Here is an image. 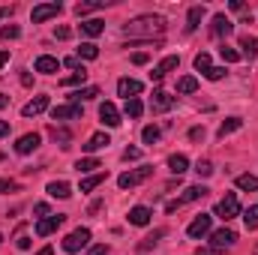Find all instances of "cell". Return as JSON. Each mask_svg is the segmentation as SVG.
<instances>
[{
    "label": "cell",
    "instance_id": "52",
    "mask_svg": "<svg viewBox=\"0 0 258 255\" xmlns=\"http://www.w3.org/2000/svg\"><path fill=\"white\" fill-rule=\"evenodd\" d=\"M27 246H30V237L21 234V237H18V249H27Z\"/></svg>",
    "mask_w": 258,
    "mask_h": 255
},
{
    "label": "cell",
    "instance_id": "45",
    "mask_svg": "<svg viewBox=\"0 0 258 255\" xmlns=\"http://www.w3.org/2000/svg\"><path fill=\"white\" fill-rule=\"evenodd\" d=\"M138 156H141V150H138V147H126V150H123V159H138Z\"/></svg>",
    "mask_w": 258,
    "mask_h": 255
},
{
    "label": "cell",
    "instance_id": "13",
    "mask_svg": "<svg viewBox=\"0 0 258 255\" xmlns=\"http://www.w3.org/2000/svg\"><path fill=\"white\" fill-rule=\"evenodd\" d=\"M99 117H102L105 126H111V129L120 126V111H117L111 102H102V105H99Z\"/></svg>",
    "mask_w": 258,
    "mask_h": 255
},
{
    "label": "cell",
    "instance_id": "40",
    "mask_svg": "<svg viewBox=\"0 0 258 255\" xmlns=\"http://www.w3.org/2000/svg\"><path fill=\"white\" fill-rule=\"evenodd\" d=\"M195 69H198V72H204V75L210 72V54H207V51L195 54Z\"/></svg>",
    "mask_w": 258,
    "mask_h": 255
},
{
    "label": "cell",
    "instance_id": "41",
    "mask_svg": "<svg viewBox=\"0 0 258 255\" xmlns=\"http://www.w3.org/2000/svg\"><path fill=\"white\" fill-rule=\"evenodd\" d=\"M219 54H222V60H225V63H237V60H240V51H234V48H228V45H222V48H219Z\"/></svg>",
    "mask_w": 258,
    "mask_h": 255
},
{
    "label": "cell",
    "instance_id": "21",
    "mask_svg": "<svg viewBox=\"0 0 258 255\" xmlns=\"http://www.w3.org/2000/svg\"><path fill=\"white\" fill-rule=\"evenodd\" d=\"M168 168H171V174H183V171H189V159L183 156V153H174V156H168Z\"/></svg>",
    "mask_w": 258,
    "mask_h": 255
},
{
    "label": "cell",
    "instance_id": "1",
    "mask_svg": "<svg viewBox=\"0 0 258 255\" xmlns=\"http://www.w3.org/2000/svg\"><path fill=\"white\" fill-rule=\"evenodd\" d=\"M162 33H165L162 15H138L123 24V36H129V39H159Z\"/></svg>",
    "mask_w": 258,
    "mask_h": 255
},
{
    "label": "cell",
    "instance_id": "51",
    "mask_svg": "<svg viewBox=\"0 0 258 255\" xmlns=\"http://www.w3.org/2000/svg\"><path fill=\"white\" fill-rule=\"evenodd\" d=\"M87 255H108V246H105V243H102V246H93Z\"/></svg>",
    "mask_w": 258,
    "mask_h": 255
},
{
    "label": "cell",
    "instance_id": "39",
    "mask_svg": "<svg viewBox=\"0 0 258 255\" xmlns=\"http://www.w3.org/2000/svg\"><path fill=\"white\" fill-rule=\"evenodd\" d=\"M243 222H246V228L252 231V228H258V204H252L246 213H243Z\"/></svg>",
    "mask_w": 258,
    "mask_h": 255
},
{
    "label": "cell",
    "instance_id": "34",
    "mask_svg": "<svg viewBox=\"0 0 258 255\" xmlns=\"http://www.w3.org/2000/svg\"><path fill=\"white\" fill-rule=\"evenodd\" d=\"M96 96H99V87H81L78 93H72V102L81 105V99H96Z\"/></svg>",
    "mask_w": 258,
    "mask_h": 255
},
{
    "label": "cell",
    "instance_id": "43",
    "mask_svg": "<svg viewBox=\"0 0 258 255\" xmlns=\"http://www.w3.org/2000/svg\"><path fill=\"white\" fill-rule=\"evenodd\" d=\"M207 78H210V81H219V78H225V66H210Z\"/></svg>",
    "mask_w": 258,
    "mask_h": 255
},
{
    "label": "cell",
    "instance_id": "46",
    "mask_svg": "<svg viewBox=\"0 0 258 255\" xmlns=\"http://www.w3.org/2000/svg\"><path fill=\"white\" fill-rule=\"evenodd\" d=\"M15 189H18L15 180H0V192H15Z\"/></svg>",
    "mask_w": 258,
    "mask_h": 255
},
{
    "label": "cell",
    "instance_id": "32",
    "mask_svg": "<svg viewBox=\"0 0 258 255\" xmlns=\"http://www.w3.org/2000/svg\"><path fill=\"white\" fill-rule=\"evenodd\" d=\"M123 114H126V117H132V120H135V117H141V114H144V105H141V99H129L126 108H123Z\"/></svg>",
    "mask_w": 258,
    "mask_h": 255
},
{
    "label": "cell",
    "instance_id": "48",
    "mask_svg": "<svg viewBox=\"0 0 258 255\" xmlns=\"http://www.w3.org/2000/svg\"><path fill=\"white\" fill-rule=\"evenodd\" d=\"M69 27H54V39H69Z\"/></svg>",
    "mask_w": 258,
    "mask_h": 255
},
{
    "label": "cell",
    "instance_id": "11",
    "mask_svg": "<svg viewBox=\"0 0 258 255\" xmlns=\"http://www.w3.org/2000/svg\"><path fill=\"white\" fill-rule=\"evenodd\" d=\"M39 135L36 132H27V135H21L18 141H15V153H21V156H27V153H33L36 147H39Z\"/></svg>",
    "mask_w": 258,
    "mask_h": 255
},
{
    "label": "cell",
    "instance_id": "28",
    "mask_svg": "<svg viewBox=\"0 0 258 255\" xmlns=\"http://www.w3.org/2000/svg\"><path fill=\"white\" fill-rule=\"evenodd\" d=\"M240 126H243V120H240V117H228V120H225V123L219 126V132H216V135H219V138H225V135H231V132H237Z\"/></svg>",
    "mask_w": 258,
    "mask_h": 255
},
{
    "label": "cell",
    "instance_id": "19",
    "mask_svg": "<svg viewBox=\"0 0 258 255\" xmlns=\"http://www.w3.org/2000/svg\"><path fill=\"white\" fill-rule=\"evenodd\" d=\"M57 69H60V60L51 57V54H42V57L36 60V72H42V75H54Z\"/></svg>",
    "mask_w": 258,
    "mask_h": 255
},
{
    "label": "cell",
    "instance_id": "54",
    "mask_svg": "<svg viewBox=\"0 0 258 255\" xmlns=\"http://www.w3.org/2000/svg\"><path fill=\"white\" fill-rule=\"evenodd\" d=\"M3 135H9V123H6V120H0V138H3Z\"/></svg>",
    "mask_w": 258,
    "mask_h": 255
},
{
    "label": "cell",
    "instance_id": "8",
    "mask_svg": "<svg viewBox=\"0 0 258 255\" xmlns=\"http://www.w3.org/2000/svg\"><path fill=\"white\" fill-rule=\"evenodd\" d=\"M63 222H66L63 213H57V216H45V219H39V222H36V234H39V237H48V234H54Z\"/></svg>",
    "mask_w": 258,
    "mask_h": 255
},
{
    "label": "cell",
    "instance_id": "44",
    "mask_svg": "<svg viewBox=\"0 0 258 255\" xmlns=\"http://www.w3.org/2000/svg\"><path fill=\"white\" fill-rule=\"evenodd\" d=\"M33 213H36V216H42V219H45V216H48V213H51V207H48V204H45V201H39V204H36V207H33Z\"/></svg>",
    "mask_w": 258,
    "mask_h": 255
},
{
    "label": "cell",
    "instance_id": "15",
    "mask_svg": "<svg viewBox=\"0 0 258 255\" xmlns=\"http://www.w3.org/2000/svg\"><path fill=\"white\" fill-rule=\"evenodd\" d=\"M45 108H48V96H33V99L21 108V114H24V117H36V114H42Z\"/></svg>",
    "mask_w": 258,
    "mask_h": 255
},
{
    "label": "cell",
    "instance_id": "31",
    "mask_svg": "<svg viewBox=\"0 0 258 255\" xmlns=\"http://www.w3.org/2000/svg\"><path fill=\"white\" fill-rule=\"evenodd\" d=\"M195 90H198V81H195L192 75H183L177 81V93H195Z\"/></svg>",
    "mask_w": 258,
    "mask_h": 255
},
{
    "label": "cell",
    "instance_id": "23",
    "mask_svg": "<svg viewBox=\"0 0 258 255\" xmlns=\"http://www.w3.org/2000/svg\"><path fill=\"white\" fill-rule=\"evenodd\" d=\"M45 192H48L51 198H69V195H72V186H69L66 180H51Z\"/></svg>",
    "mask_w": 258,
    "mask_h": 255
},
{
    "label": "cell",
    "instance_id": "9",
    "mask_svg": "<svg viewBox=\"0 0 258 255\" xmlns=\"http://www.w3.org/2000/svg\"><path fill=\"white\" fill-rule=\"evenodd\" d=\"M186 234L198 240V237H204V234H210V216L207 213H201V216H195L192 222H189V228H186Z\"/></svg>",
    "mask_w": 258,
    "mask_h": 255
},
{
    "label": "cell",
    "instance_id": "33",
    "mask_svg": "<svg viewBox=\"0 0 258 255\" xmlns=\"http://www.w3.org/2000/svg\"><path fill=\"white\" fill-rule=\"evenodd\" d=\"M78 57H84V60H96V57H99V48H96L93 42H81V48H78Z\"/></svg>",
    "mask_w": 258,
    "mask_h": 255
},
{
    "label": "cell",
    "instance_id": "6",
    "mask_svg": "<svg viewBox=\"0 0 258 255\" xmlns=\"http://www.w3.org/2000/svg\"><path fill=\"white\" fill-rule=\"evenodd\" d=\"M60 3L54 0V3H39V6H33V12H30V18H33V24H42V21H48V18H54V15H60Z\"/></svg>",
    "mask_w": 258,
    "mask_h": 255
},
{
    "label": "cell",
    "instance_id": "27",
    "mask_svg": "<svg viewBox=\"0 0 258 255\" xmlns=\"http://www.w3.org/2000/svg\"><path fill=\"white\" fill-rule=\"evenodd\" d=\"M201 18H204V6H192V9H189V15H186V30H189V33L201 24Z\"/></svg>",
    "mask_w": 258,
    "mask_h": 255
},
{
    "label": "cell",
    "instance_id": "7",
    "mask_svg": "<svg viewBox=\"0 0 258 255\" xmlns=\"http://www.w3.org/2000/svg\"><path fill=\"white\" fill-rule=\"evenodd\" d=\"M81 105L78 102H69V105H57L51 108V120H81Z\"/></svg>",
    "mask_w": 258,
    "mask_h": 255
},
{
    "label": "cell",
    "instance_id": "50",
    "mask_svg": "<svg viewBox=\"0 0 258 255\" xmlns=\"http://www.w3.org/2000/svg\"><path fill=\"white\" fill-rule=\"evenodd\" d=\"M63 63L69 66V69H75V72H78V69H84V66H78V57H66Z\"/></svg>",
    "mask_w": 258,
    "mask_h": 255
},
{
    "label": "cell",
    "instance_id": "22",
    "mask_svg": "<svg viewBox=\"0 0 258 255\" xmlns=\"http://www.w3.org/2000/svg\"><path fill=\"white\" fill-rule=\"evenodd\" d=\"M258 54V36H240V57H255Z\"/></svg>",
    "mask_w": 258,
    "mask_h": 255
},
{
    "label": "cell",
    "instance_id": "24",
    "mask_svg": "<svg viewBox=\"0 0 258 255\" xmlns=\"http://www.w3.org/2000/svg\"><path fill=\"white\" fill-rule=\"evenodd\" d=\"M51 138H54L63 150H69V147H72V132H69V129H63V126H51Z\"/></svg>",
    "mask_w": 258,
    "mask_h": 255
},
{
    "label": "cell",
    "instance_id": "29",
    "mask_svg": "<svg viewBox=\"0 0 258 255\" xmlns=\"http://www.w3.org/2000/svg\"><path fill=\"white\" fill-rule=\"evenodd\" d=\"M237 189L255 192L258 189V177H255V174H240V177H237Z\"/></svg>",
    "mask_w": 258,
    "mask_h": 255
},
{
    "label": "cell",
    "instance_id": "35",
    "mask_svg": "<svg viewBox=\"0 0 258 255\" xmlns=\"http://www.w3.org/2000/svg\"><path fill=\"white\" fill-rule=\"evenodd\" d=\"M105 6V0H90V3H78L75 6V15H87V12H93V9H102Z\"/></svg>",
    "mask_w": 258,
    "mask_h": 255
},
{
    "label": "cell",
    "instance_id": "53",
    "mask_svg": "<svg viewBox=\"0 0 258 255\" xmlns=\"http://www.w3.org/2000/svg\"><path fill=\"white\" fill-rule=\"evenodd\" d=\"M9 63V51H0V69Z\"/></svg>",
    "mask_w": 258,
    "mask_h": 255
},
{
    "label": "cell",
    "instance_id": "18",
    "mask_svg": "<svg viewBox=\"0 0 258 255\" xmlns=\"http://www.w3.org/2000/svg\"><path fill=\"white\" fill-rule=\"evenodd\" d=\"M207 186H201V183H198V186H189V189H183V198H177V201H174V204H177V207H183V204H189V201H198V198H204V195H207Z\"/></svg>",
    "mask_w": 258,
    "mask_h": 255
},
{
    "label": "cell",
    "instance_id": "57",
    "mask_svg": "<svg viewBox=\"0 0 258 255\" xmlns=\"http://www.w3.org/2000/svg\"><path fill=\"white\" fill-rule=\"evenodd\" d=\"M0 243H3V234H0Z\"/></svg>",
    "mask_w": 258,
    "mask_h": 255
},
{
    "label": "cell",
    "instance_id": "2",
    "mask_svg": "<svg viewBox=\"0 0 258 255\" xmlns=\"http://www.w3.org/2000/svg\"><path fill=\"white\" fill-rule=\"evenodd\" d=\"M150 174H153V165H141V168H132V171H123V174L117 177V186H120V189H132V186L144 183V180H147Z\"/></svg>",
    "mask_w": 258,
    "mask_h": 255
},
{
    "label": "cell",
    "instance_id": "12",
    "mask_svg": "<svg viewBox=\"0 0 258 255\" xmlns=\"http://www.w3.org/2000/svg\"><path fill=\"white\" fill-rule=\"evenodd\" d=\"M150 108L159 111V114H162V111H171V108H174V96H168L165 90H156L153 99H150Z\"/></svg>",
    "mask_w": 258,
    "mask_h": 255
},
{
    "label": "cell",
    "instance_id": "49",
    "mask_svg": "<svg viewBox=\"0 0 258 255\" xmlns=\"http://www.w3.org/2000/svg\"><path fill=\"white\" fill-rule=\"evenodd\" d=\"M189 138H192V141L204 138V126H192V129H189Z\"/></svg>",
    "mask_w": 258,
    "mask_h": 255
},
{
    "label": "cell",
    "instance_id": "36",
    "mask_svg": "<svg viewBox=\"0 0 258 255\" xmlns=\"http://www.w3.org/2000/svg\"><path fill=\"white\" fill-rule=\"evenodd\" d=\"M84 78H87V69H78V72H72L69 78H63L60 84H63V87H75V84H84Z\"/></svg>",
    "mask_w": 258,
    "mask_h": 255
},
{
    "label": "cell",
    "instance_id": "38",
    "mask_svg": "<svg viewBox=\"0 0 258 255\" xmlns=\"http://www.w3.org/2000/svg\"><path fill=\"white\" fill-rule=\"evenodd\" d=\"M195 174H198V177H210V174H213V162H210V159H198V162H195Z\"/></svg>",
    "mask_w": 258,
    "mask_h": 255
},
{
    "label": "cell",
    "instance_id": "16",
    "mask_svg": "<svg viewBox=\"0 0 258 255\" xmlns=\"http://www.w3.org/2000/svg\"><path fill=\"white\" fill-rule=\"evenodd\" d=\"M108 144H111L108 132H96V135H90L87 144H81V147H84V153H96V150H102V147H108Z\"/></svg>",
    "mask_w": 258,
    "mask_h": 255
},
{
    "label": "cell",
    "instance_id": "5",
    "mask_svg": "<svg viewBox=\"0 0 258 255\" xmlns=\"http://www.w3.org/2000/svg\"><path fill=\"white\" fill-rule=\"evenodd\" d=\"M234 240H237V234H234L231 228H219V231H213V234H210V246H213L216 252L231 249V246H234Z\"/></svg>",
    "mask_w": 258,
    "mask_h": 255
},
{
    "label": "cell",
    "instance_id": "4",
    "mask_svg": "<svg viewBox=\"0 0 258 255\" xmlns=\"http://www.w3.org/2000/svg\"><path fill=\"white\" fill-rule=\"evenodd\" d=\"M87 243H90V228H75L72 234H66L63 249L66 252H81Z\"/></svg>",
    "mask_w": 258,
    "mask_h": 255
},
{
    "label": "cell",
    "instance_id": "10",
    "mask_svg": "<svg viewBox=\"0 0 258 255\" xmlns=\"http://www.w3.org/2000/svg\"><path fill=\"white\" fill-rule=\"evenodd\" d=\"M141 90H144V84H141V81H135V78H120V81H117V93H120L126 102H129V99H135Z\"/></svg>",
    "mask_w": 258,
    "mask_h": 255
},
{
    "label": "cell",
    "instance_id": "20",
    "mask_svg": "<svg viewBox=\"0 0 258 255\" xmlns=\"http://www.w3.org/2000/svg\"><path fill=\"white\" fill-rule=\"evenodd\" d=\"M150 216H153V213H150V207H141V204H138V207H132V210H129V225H147V222H150Z\"/></svg>",
    "mask_w": 258,
    "mask_h": 255
},
{
    "label": "cell",
    "instance_id": "55",
    "mask_svg": "<svg viewBox=\"0 0 258 255\" xmlns=\"http://www.w3.org/2000/svg\"><path fill=\"white\" fill-rule=\"evenodd\" d=\"M36 255H54V249H51V246H45V249H39Z\"/></svg>",
    "mask_w": 258,
    "mask_h": 255
},
{
    "label": "cell",
    "instance_id": "47",
    "mask_svg": "<svg viewBox=\"0 0 258 255\" xmlns=\"http://www.w3.org/2000/svg\"><path fill=\"white\" fill-rule=\"evenodd\" d=\"M147 60H150V57H147L144 51H138V54H132V63H135V66H144Z\"/></svg>",
    "mask_w": 258,
    "mask_h": 255
},
{
    "label": "cell",
    "instance_id": "42",
    "mask_svg": "<svg viewBox=\"0 0 258 255\" xmlns=\"http://www.w3.org/2000/svg\"><path fill=\"white\" fill-rule=\"evenodd\" d=\"M18 33H21V30H18L15 24H6V27H0V39H3V42H6V39H18Z\"/></svg>",
    "mask_w": 258,
    "mask_h": 255
},
{
    "label": "cell",
    "instance_id": "26",
    "mask_svg": "<svg viewBox=\"0 0 258 255\" xmlns=\"http://www.w3.org/2000/svg\"><path fill=\"white\" fill-rule=\"evenodd\" d=\"M96 168H102V165H99V159H93V156H84V159L75 162V171H78V174H90V171H96Z\"/></svg>",
    "mask_w": 258,
    "mask_h": 255
},
{
    "label": "cell",
    "instance_id": "25",
    "mask_svg": "<svg viewBox=\"0 0 258 255\" xmlns=\"http://www.w3.org/2000/svg\"><path fill=\"white\" fill-rule=\"evenodd\" d=\"M105 30V24L99 21V18H90V21H81V33L84 36H99Z\"/></svg>",
    "mask_w": 258,
    "mask_h": 255
},
{
    "label": "cell",
    "instance_id": "30",
    "mask_svg": "<svg viewBox=\"0 0 258 255\" xmlns=\"http://www.w3.org/2000/svg\"><path fill=\"white\" fill-rule=\"evenodd\" d=\"M99 183H105V174L99 171V174H90V177H84L81 180V192H93Z\"/></svg>",
    "mask_w": 258,
    "mask_h": 255
},
{
    "label": "cell",
    "instance_id": "3",
    "mask_svg": "<svg viewBox=\"0 0 258 255\" xmlns=\"http://www.w3.org/2000/svg\"><path fill=\"white\" fill-rule=\"evenodd\" d=\"M213 213H216L219 219H225V222L234 219V216H240V201H237V195H234V192H225V198L216 204Z\"/></svg>",
    "mask_w": 258,
    "mask_h": 255
},
{
    "label": "cell",
    "instance_id": "17",
    "mask_svg": "<svg viewBox=\"0 0 258 255\" xmlns=\"http://www.w3.org/2000/svg\"><path fill=\"white\" fill-rule=\"evenodd\" d=\"M210 30H213V36H231V30H234V24L219 12V15H213V24H210Z\"/></svg>",
    "mask_w": 258,
    "mask_h": 255
},
{
    "label": "cell",
    "instance_id": "56",
    "mask_svg": "<svg viewBox=\"0 0 258 255\" xmlns=\"http://www.w3.org/2000/svg\"><path fill=\"white\" fill-rule=\"evenodd\" d=\"M6 102H9V99H6V96L0 93V108H6Z\"/></svg>",
    "mask_w": 258,
    "mask_h": 255
},
{
    "label": "cell",
    "instance_id": "14",
    "mask_svg": "<svg viewBox=\"0 0 258 255\" xmlns=\"http://www.w3.org/2000/svg\"><path fill=\"white\" fill-rule=\"evenodd\" d=\"M177 63H180V57H177V54H168L165 60H159V63H156V69H153L150 75H153L156 81H162V78H165L171 69H177Z\"/></svg>",
    "mask_w": 258,
    "mask_h": 255
},
{
    "label": "cell",
    "instance_id": "37",
    "mask_svg": "<svg viewBox=\"0 0 258 255\" xmlns=\"http://www.w3.org/2000/svg\"><path fill=\"white\" fill-rule=\"evenodd\" d=\"M141 141L144 144H156L159 141V126H144L141 129Z\"/></svg>",
    "mask_w": 258,
    "mask_h": 255
}]
</instances>
